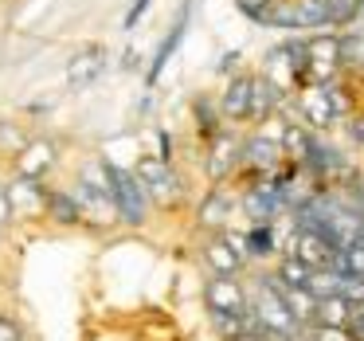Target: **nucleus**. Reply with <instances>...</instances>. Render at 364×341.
<instances>
[{"instance_id": "4be33fe9", "label": "nucleus", "mask_w": 364, "mask_h": 341, "mask_svg": "<svg viewBox=\"0 0 364 341\" xmlns=\"http://www.w3.org/2000/svg\"><path fill=\"white\" fill-rule=\"evenodd\" d=\"M325 9H329V28L333 32L360 24V0H325Z\"/></svg>"}, {"instance_id": "f8f14e48", "label": "nucleus", "mask_w": 364, "mask_h": 341, "mask_svg": "<svg viewBox=\"0 0 364 341\" xmlns=\"http://www.w3.org/2000/svg\"><path fill=\"white\" fill-rule=\"evenodd\" d=\"M251 95H255V75L251 71H235L223 87V95L215 98L223 122H251Z\"/></svg>"}, {"instance_id": "5701e85b", "label": "nucleus", "mask_w": 364, "mask_h": 341, "mask_svg": "<svg viewBox=\"0 0 364 341\" xmlns=\"http://www.w3.org/2000/svg\"><path fill=\"white\" fill-rule=\"evenodd\" d=\"M274 278H278L282 286H306V283H309V267H306L301 259H294V255H278Z\"/></svg>"}, {"instance_id": "473e14b6", "label": "nucleus", "mask_w": 364, "mask_h": 341, "mask_svg": "<svg viewBox=\"0 0 364 341\" xmlns=\"http://www.w3.org/2000/svg\"><path fill=\"white\" fill-rule=\"evenodd\" d=\"M360 224H364V208H360Z\"/></svg>"}, {"instance_id": "423d86ee", "label": "nucleus", "mask_w": 364, "mask_h": 341, "mask_svg": "<svg viewBox=\"0 0 364 341\" xmlns=\"http://www.w3.org/2000/svg\"><path fill=\"white\" fill-rule=\"evenodd\" d=\"M290 106H294V114H298V122H306L314 134H329V130L337 126L333 106H329V98H325L321 83H306V87H298L290 95Z\"/></svg>"}, {"instance_id": "a878e982", "label": "nucleus", "mask_w": 364, "mask_h": 341, "mask_svg": "<svg viewBox=\"0 0 364 341\" xmlns=\"http://www.w3.org/2000/svg\"><path fill=\"white\" fill-rule=\"evenodd\" d=\"M341 126H345L348 142H353V145H360V149H364V106H360L356 114H348V118L341 122Z\"/></svg>"}, {"instance_id": "b1692460", "label": "nucleus", "mask_w": 364, "mask_h": 341, "mask_svg": "<svg viewBox=\"0 0 364 341\" xmlns=\"http://www.w3.org/2000/svg\"><path fill=\"white\" fill-rule=\"evenodd\" d=\"M208 318H212V330L220 333V341H235L251 325V310L247 314H208Z\"/></svg>"}, {"instance_id": "39448f33", "label": "nucleus", "mask_w": 364, "mask_h": 341, "mask_svg": "<svg viewBox=\"0 0 364 341\" xmlns=\"http://www.w3.org/2000/svg\"><path fill=\"white\" fill-rule=\"evenodd\" d=\"M301 59H306V75L309 83H329L341 75V56H337V32L325 28V32L301 36Z\"/></svg>"}, {"instance_id": "ddd939ff", "label": "nucleus", "mask_w": 364, "mask_h": 341, "mask_svg": "<svg viewBox=\"0 0 364 341\" xmlns=\"http://www.w3.org/2000/svg\"><path fill=\"white\" fill-rule=\"evenodd\" d=\"M12 204V220H40L43 216V181H32V177H12L4 184Z\"/></svg>"}, {"instance_id": "9b49d317", "label": "nucleus", "mask_w": 364, "mask_h": 341, "mask_svg": "<svg viewBox=\"0 0 364 341\" xmlns=\"http://www.w3.org/2000/svg\"><path fill=\"white\" fill-rule=\"evenodd\" d=\"M231 216H235V192L228 189V181L223 184H212V189L204 192V200L196 204V224L200 231H223L231 228Z\"/></svg>"}, {"instance_id": "dca6fc26", "label": "nucleus", "mask_w": 364, "mask_h": 341, "mask_svg": "<svg viewBox=\"0 0 364 341\" xmlns=\"http://www.w3.org/2000/svg\"><path fill=\"white\" fill-rule=\"evenodd\" d=\"M43 220L59 224V228H75L82 224L79 200H75L71 189H43Z\"/></svg>"}, {"instance_id": "a211bd4d", "label": "nucleus", "mask_w": 364, "mask_h": 341, "mask_svg": "<svg viewBox=\"0 0 364 341\" xmlns=\"http://www.w3.org/2000/svg\"><path fill=\"white\" fill-rule=\"evenodd\" d=\"M243 247H247V263L278 259V228L274 224H247Z\"/></svg>"}, {"instance_id": "6e6552de", "label": "nucleus", "mask_w": 364, "mask_h": 341, "mask_svg": "<svg viewBox=\"0 0 364 341\" xmlns=\"http://www.w3.org/2000/svg\"><path fill=\"white\" fill-rule=\"evenodd\" d=\"M208 314H247V286L239 275H208L204 283Z\"/></svg>"}, {"instance_id": "c85d7f7f", "label": "nucleus", "mask_w": 364, "mask_h": 341, "mask_svg": "<svg viewBox=\"0 0 364 341\" xmlns=\"http://www.w3.org/2000/svg\"><path fill=\"white\" fill-rule=\"evenodd\" d=\"M145 9H149V0H134V9H129V12H126V28H134V24H137V20H141V16H145Z\"/></svg>"}, {"instance_id": "6ab92c4d", "label": "nucleus", "mask_w": 364, "mask_h": 341, "mask_svg": "<svg viewBox=\"0 0 364 341\" xmlns=\"http://www.w3.org/2000/svg\"><path fill=\"white\" fill-rule=\"evenodd\" d=\"M356 314V306L345 298V294H325V298L314 302V318L309 325H348Z\"/></svg>"}, {"instance_id": "bb28decb", "label": "nucleus", "mask_w": 364, "mask_h": 341, "mask_svg": "<svg viewBox=\"0 0 364 341\" xmlns=\"http://www.w3.org/2000/svg\"><path fill=\"white\" fill-rule=\"evenodd\" d=\"M0 341H28V337H24V325H20L16 318L0 314Z\"/></svg>"}, {"instance_id": "f03ea898", "label": "nucleus", "mask_w": 364, "mask_h": 341, "mask_svg": "<svg viewBox=\"0 0 364 341\" xmlns=\"http://www.w3.org/2000/svg\"><path fill=\"white\" fill-rule=\"evenodd\" d=\"M134 177L141 181L149 204H157V208H176V204L184 200V181H181V173L173 169V161H161L157 153H145V157H137Z\"/></svg>"}, {"instance_id": "f257e3e1", "label": "nucleus", "mask_w": 364, "mask_h": 341, "mask_svg": "<svg viewBox=\"0 0 364 341\" xmlns=\"http://www.w3.org/2000/svg\"><path fill=\"white\" fill-rule=\"evenodd\" d=\"M106 177H110V200H114V216L126 228H141L149 220V196H145L141 181L134 177V169H122L114 161H106Z\"/></svg>"}, {"instance_id": "aec40b11", "label": "nucleus", "mask_w": 364, "mask_h": 341, "mask_svg": "<svg viewBox=\"0 0 364 341\" xmlns=\"http://www.w3.org/2000/svg\"><path fill=\"white\" fill-rule=\"evenodd\" d=\"M192 114H196V130H200V137H204V142L223 130V114H220V106H215V98L200 95L196 103H192Z\"/></svg>"}, {"instance_id": "2f4dec72", "label": "nucleus", "mask_w": 364, "mask_h": 341, "mask_svg": "<svg viewBox=\"0 0 364 341\" xmlns=\"http://www.w3.org/2000/svg\"><path fill=\"white\" fill-rule=\"evenodd\" d=\"M356 314H360V318H364V306H356Z\"/></svg>"}, {"instance_id": "f3484780", "label": "nucleus", "mask_w": 364, "mask_h": 341, "mask_svg": "<svg viewBox=\"0 0 364 341\" xmlns=\"http://www.w3.org/2000/svg\"><path fill=\"white\" fill-rule=\"evenodd\" d=\"M188 20H192V9H188V4H184V9L176 12L173 28H168V36H165V40H161V48H157V56H153V63H149V75H145V79H149V83H157L161 75H165L168 59L176 56V48H181L184 32H188Z\"/></svg>"}, {"instance_id": "2eb2a0df", "label": "nucleus", "mask_w": 364, "mask_h": 341, "mask_svg": "<svg viewBox=\"0 0 364 341\" xmlns=\"http://www.w3.org/2000/svg\"><path fill=\"white\" fill-rule=\"evenodd\" d=\"M337 56H341V75L364 83V24L341 28L337 32Z\"/></svg>"}, {"instance_id": "cd10ccee", "label": "nucleus", "mask_w": 364, "mask_h": 341, "mask_svg": "<svg viewBox=\"0 0 364 341\" xmlns=\"http://www.w3.org/2000/svg\"><path fill=\"white\" fill-rule=\"evenodd\" d=\"M12 224V204H9V192H4V181H0V228Z\"/></svg>"}, {"instance_id": "7ed1b4c3", "label": "nucleus", "mask_w": 364, "mask_h": 341, "mask_svg": "<svg viewBox=\"0 0 364 341\" xmlns=\"http://www.w3.org/2000/svg\"><path fill=\"white\" fill-rule=\"evenodd\" d=\"M200 259L212 275H243L247 267V247H243V231L235 228H223V231H212L200 247Z\"/></svg>"}, {"instance_id": "0eeeda50", "label": "nucleus", "mask_w": 364, "mask_h": 341, "mask_svg": "<svg viewBox=\"0 0 364 341\" xmlns=\"http://www.w3.org/2000/svg\"><path fill=\"white\" fill-rule=\"evenodd\" d=\"M337 251H341V247L329 243V239H325L321 231H314V228H294L290 239H286V247H282V255H294V259H301L309 271L333 267Z\"/></svg>"}, {"instance_id": "1a4fd4ad", "label": "nucleus", "mask_w": 364, "mask_h": 341, "mask_svg": "<svg viewBox=\"0 0 364 341\" xmlns=\"http://www.w3.org/2000/svg\"><path fill=\"white\" fill-rule=\"evenodd\" d=\"M204 169H208V181L223 184L239 173V137L231 134L228 126L220 134L208 137V153H204Z\"/></svg>"}, {"instance_id": "412c9836", "label": "nucleus", "mask_w": 364, "mask_h": 341, "mask_svg": "<svg viewBox=\"0 0 364 341\" xmlns=\"http://www.w3.org/2000/svg\"><path fill=\"white\" fill-rule=\"evenodd\" d=\"M278 290H282V302L290 306V314L298 318L301 325H309V318H314V302H317L314 294H309L306 286H282V283H278Z\"/></svg>"}, {"instance_id": "393cba45", "label": "nucleus", "mask_w": 364, "mask_h": 341, "mask_svg": "<svg viewBox=\"0 0 364 341\" xmlns=\"http://www.w3.org/2000/svg\"><path fill=\"white\" fill-rule=\"evenodd\" d=\"M306 341H353L348 325H306Z\"/></svg>"}, {"instance_id": "4468645a", "label": "nucleus", "mask_w": 364, "mask_h": 341, "mask_svg": "<svg viewBox=\"0 0 364 341\" xmlns=\"http://www.w3.org/2000/svg\"><path fill=\"white\" fill-rule=\"evenodd\" d=\"M59 153L51 142H43V137H36V142H24V149L16 153V161H12V169H16V177H32V181H43V177L55 169Z\"/></svg>"}, {"instance_id": "9d476101", "label": "nucleus", "mask_w": 364, "mask_h": 341, "mask_svg": "<svg viewBox=\"0 0 364 341\" xmlns=\"http://www.w3.org/2000/svg\"><path fill=\"white\" fill-rule=\"evenodd\" d=\"M106 63H110V56H106L102 43H82V48H75V56L67 59V87L87 90L90 83H98L106 75Z\"/></svg>"}, {"instance_id": "c756f323", "label": "nucleus", "mask_w": 364, "mask_h": 341, "mask_svg": "<svg viewBox=\"0 0 364 341\" xmlns=\"http://www.w3.org/2000/svg\"><path fill=\"white\" fill-rule=\"evenodd\" d=\"M235 63H239V51H228V56L220 59V71L223 75H235Z\"/></svg>"}, {"instance_id": "7c9ffc66", "label": "nucleus", "mask_w": 364, "mask_h": 341, "mask_svg": "<svg viewBox=\"0 0 364 341\" xmlns=\"http://www.w3.org/2000/svg\"><path fill=\"white\" fill-rule=\"evenodd\" d=\"M360 24H364V0H360Z\"/></svg>"}, {"instance_id": "20e7f679", "label": "nucleus", "mask_w": 364, "mask_h": 341, "mask_svg": "<svg viewBox=\"0 0 364 341\" xmlns=\"http://www.w3.org/2000/svg\"><path fill=\"white\" fill-rule=\"evenodd\" d=\"M286 165V149L274 134L255 130V134L239 137V169L247 177H262V173H278Z\"/></svg>"}]
</instances>
